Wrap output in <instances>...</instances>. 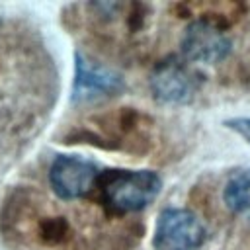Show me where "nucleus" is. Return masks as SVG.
<instances>
[{
	"label": "nucleus",
	"mask_w": 250,
	"mask_h": 250,
	"mask_svg": "<svg viewBox=\"0 0 250 250\" xmlns=\"http://www.w3.org/2000/svg\"><path fill=\"white\" fill-rule=\"evenodd\" d=\"M150 92L160 104H188L199 90V76L178 57L160 61L150 72Z\"/></svg>",
	"instance_id": "4"
},
{
	"label": "nucleus",
	"mask_w": 250,
	"mask_h": 250,
	"mask_svg": "<svg viewBox=\"0 0 250 250\" xmlns=\"http://www.w3.org/2000/svg\"><path fill=\"white\" fill-rule=\"evenodd\" d=\"M230 49L232 43L225 27L207 16L195 18L180 39V51L189 62H221L230 55Z\"/></svg>",
	"instance_id": "2"
},
{
	"label": "nucleus",
	"mask_w": 250,
	"mask_h": 250,
	"mask_svg": "<svg viewBox=\"0 0 250 250\" xmlns=\"http://www.w3.org/2000/svg\"><path fill=\"white\" fill-rule=\"evenodd\" d=\"M205 240V227L189 209L168 207L160 211L152 246L156 250H197Z\"/></svg>",
	"instance_id": "3"
},
{
	"label": "nucleus",
	"mask_w": 250,
	"mask_h": 250,
	"mask_svg": "<svg viewBox=\"0 0 250 250\" xmlns=\"http://www.w3.org/2000/svg\"><path fill=\"white\" fill-rule=\"evenodd\" d=\"M98 191L109 213H137L160 193L162 182L150 170H105L98 176Z\"/></svg>",
	"instance_id": "1"
},
{
	"label": "nucleus",
	"mask_w": 250,
	"mask_h": 250,
	"mask_svg": "<svg viewBox=\"0 0 250 250\" xmlns=\"http://www.w3.org/2000/svg\"><path fill=\"white\" fill-rule=\"evenodd\" d=\"M223 201L232 213H248L250 211V168L236 170L229 176Z\"/></svg>",
	"instance_id": "7"
},
{
	"label": "nucleus",
	"mask_w": 250,
	"mask_h": 250,
	"mask_svg": "<svg viewBox=\"0 0 250 250\" xmlns=\"http://www.w3.org/2000/svg\"><path fill=\"white\" fill-rule=\"evenodd\" d=\"M125 88L123 78L82 53H76V72L72 84V104H92L117 96Z\"/></svg>",
	"instance_id": "5"
},
{
	"label": "nucleus",
	"mask_w": 250,
	"mask_h": 250,
	"mask_svg": "<svg viewBox=\"0 0 250 250\" xmlns=\"http://www.w3.org/2000/svg\"><path fill=\"white\" fill-rule=\"evenodd\" d=\"M225 125L236 135H240L246 143H250V117H234V119L225 121Z\"/></svg>",
	"instance_id": "9"
},
{
	"label": "nucleus",
	"mask_w": 250,
	"mask_h": 250,
	"mask_svg": "<svg viewBox=\"0 0 250 250\" xmlns=\"http://www.w3.org/2000/svg\"><path fill=\"white\" fill-rule=\"evenodd\" d=\"M70 236V225L64 217H47L39 223V238L45 244H61Z\"/></svg>",
	"instance_id": "8"
},
{
	"label": "nucleus",
	"mask_w": 250,
	"mask_h": 250,
	"mask_svg": "<svg viewBox=\"0 0 250 250\" xmlns=\"http://www.w3.org/2000/svg\"><path fill=\"white\" fill-rule=\"evenodd\" d=\"M98 166L92 160L70 154H59L51 164L49 184L57 197L70 201L84 197L98 182Z\"/></svg>",
	"instance_id": "6"
}]
</instances>
